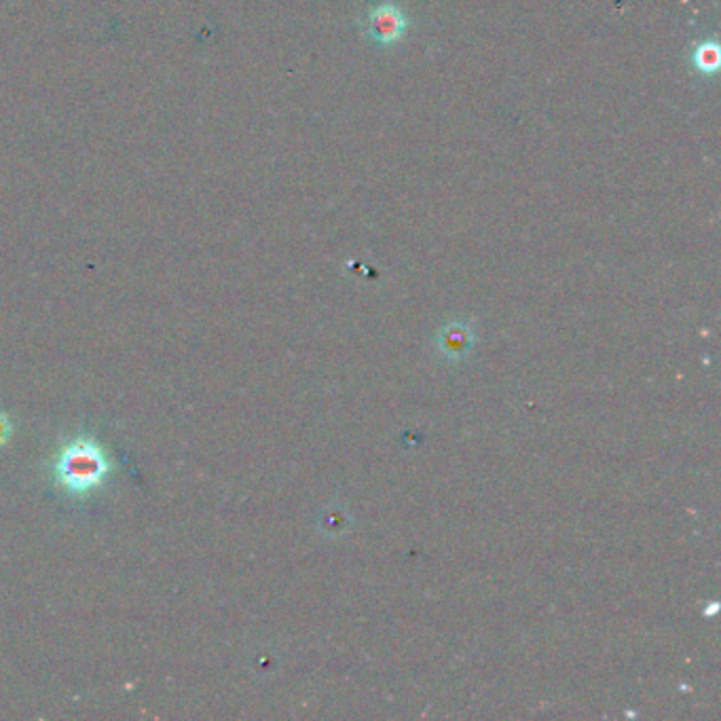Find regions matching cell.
Segmentation results:
<instances>
[{
  "mask_svg": "<svg viewBox=\"0 0 721 721\" xmlns=\"http://www.w3.org/2000/svg\"><path fill=\"white\" fill-rule=\"evenodd\" d=\"M113 468V459L94 436L77 434L55 455L51 474L55 487L68 497L85 499L106 483Z\"/></svg>",
  "mask_w": 721,
  "mask_h": 721,
  "instance_id": "cell-1",
  "label": "cell"
},
{
  "mask_svg": "<svg viewBox=\"0 0 721 721\" xmlns=\"http://www.w3.org/2000/svg\"><path fill=\"white\" fill-rule=\"evenodd\" d=\"M406 30H409V17L402 7L390 3V0H383V3H377L366 11L364 34L379 47L396 45Z\"/></svg>",
  "mask_w": 721,
  "mask_h": 721,
  "instance_id": "cell-2",
  "label": "cell"
},
{
  "mask_svg": "<svg viewBox=\"0 0 721 721\" xmlns=\"http://www.w3.org/2000/svg\"><path fill=\"white\" fill-rule=\"evenodd\" d=\"M721 51L717 41H700L692 51V64L700 72V75H715L719 68Z\"/></svg>",
  "mask_w": 721,
  "mask_h": 721,
  "instance_id": "cell-3",
  "label": "cell"
},
{
  "mask_svg": "<svg viewBox=\"0 0 721 721\" xmlns=\"http://www.w3.org/2000/svg\"><path fill=\"white\" fill-rule=\"evenodd\" d=\"M13 434V425H11V419L7 417V413L0 411V447H5L9 438Z\"/></svg>",
  "mask_w": 721,
  "mask_h": 721,
  "instance_id": "cell-4",
  "label": "cell"
}]
</instances>
